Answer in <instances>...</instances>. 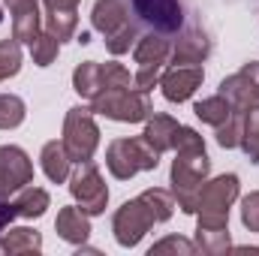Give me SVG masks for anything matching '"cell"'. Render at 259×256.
I'll use <instances>...</instances> for the list:
<instances>
[{"label":"cell","mask_w":259,"mask_h":256,"mask_svg":"<svg viewBox=\"0 0 259 256\" xmlns=\"http://www.w3.org/2000/svg\"><path fill=\"white\" fill-rule=\"evenodd\" d=\"M208 175H211V160H208L205 151H178V157L172 160L169 184H172L175 205L184 214H196L199 196H202Z\"/></svg>","instance_id":"obj_1"},{"label":"cell","mask_w":259,"mask_h":256,"mask_svg":"<svg viewBox=\"0 0 259 256\" xmlns=\"http://www.w3.org/2000/svg\"><path fill=\"white\" fill-rule=\"evenodd\" d=\"M94 115H103L109 121H121V124H139L148 121L151 115V103L148 94L139 88H106L103 94H97L91 100Z\"/></svg>","instance_id":"obj_2"},{"label":"cell","mask_w":259,"mask_h":256,"mask_svg":"<svg viewBox=\"0 0 259 256\" xmlns=\"http://www.w3.org/2000/svg\"><path fill=\"white\" fill-rule=\"evenodd\" d=\"M106 166L118 181H130L139 172H151L160 166V154L145 139H115L106 151Z\"/></svg>","instance_id":"obj_3"},{"label":"cell","mask_w":259,"mask_h":256,"mask_svg":"<svg viewBox=\"0 0 259 256\" xmlns=\"http://www.w3.org/2000/svg\"><path fill=\"white\" fill-rule=\"evenodd\" d=\"M64 148L72 163H88L94 160L97 148H100V127L94 121V109L91 106H75L69 109L64 118Z\"/></svg>","instance_id":"obj_4"},{"label":"cell","mask_w":259,"mask_h":256,"mask_svg":"<svg viewBox=\"0 0 259 256\" xmlns=\"http://www.w3.org/2000/svg\"><path fill=\"white\" fill-rule=\"evenodd\" d=\"M69 193L72 199L78 202V208L91 217L103 214L106 205H109V187L100 175V169L88 160V163H78V169L69 175Z\"/></svg>","instance_id":"obj_5"},{"label":"cell","mask_w":259,"mask_h":256,"mask_svg":"<svg viewBox=\"0 0 259 256\" xmlns=\"http://www.w3.org/2000/svg\"><path fill=\"white\" fill-rule=\"evenodd\" d=\"M238 190H241V181H238V175H232V172L205 181L196 214H199V217H208V220H229V208H232V202L238 199Z\"/></svg>","instance_id":"obj_6"},{"label":"cell","mask_w":259,"mask_h":256,"mask_svg":"<svg viewBox=\"0 0 259 256\" xmlns=\"http://www.w3.org/2000/svg\"><path fill=\"white\" fill-rule=\"evenodd\" d=\"M151 226H154V220H151V214H148V208L142 205L139 196L124 202L112 217V232H115V241L121 247H136L151 232Z\"/></svg>","instance_id":"obj_7"},{"label":"cell","mask_w":259,"mask_h":256,"mask_svg":"<svg viewBox=\"0 0 259 256\" xmlns=\"http://www.w3.org/2000/svg\"><path fill=\"white\" fill-rule=\"evenodd\" d=\"M33 184V163L24 148L0 145V196H12L21 187Z\"/></svg>","instance_id":"obj_8"},{"label":"cell","mask_w":259,"mask_h":256,"mask_svg":"<svg viewBox=\"0 0 259 256\" xmlns=\"http://www.w3.org/2000/svg\"><path fill=\"white\" fill-rule=\"evenodd\" d=\"M220 97L229 100L232 112L244 115L250 106L259 103V64H244L238 72L220 81Z\"/></svg>","instance_id":"obj_9"},{"label":"cell","mask_w":259,"mask_h":256,"mask_svg":"<svg viewBox=\"0 0 259 256\" xmlns=\"http://www.w3.org/2000/svg\"><path fill=\"white\" fill-rule=\"evenodd\" d=\"M133 12L157 33H178L184 24L181 0H130Z\"/></svg>","instance_id":"obj_10"},{"label":"cell","mask_w":259,"mask_h":256,"mask_svg":"<svg viewBox=\"0 0 259 256\" xmlns=\"http://www.w3.org/2000/svg\"><path fill=\"white\" fill-rule=\"evenodd\" d=\"M205 81V69L199 66H172L160 75V91L169 103H187Z\"/></svg>","instance_id":"obj_11"},{"label":"cell","mask_w":259,"mask_h":256,"mask_svg":"<svg viewBox=\"0 0 259 256\" xmlns=\"http://www.w3.org/2000/svg\"><path fill=\"white\" fill-rule=\"evenodd\" d=\"M208 55H211V39H208L199 27H187V30L178 36V42L172 46L169 61L175 66H199Z\"/></svg>","instance_id":"obj_12"},{"label":"cell","mask_w":259,"mask_h":256,"mask_svg":"<svg viewBox=\"0 0 259 256\" xmlns=\"http://www.w3.org/2000/svg\"><path fill=\"white\" fill-rule=\"evenodd\" d=\"M196 250H202V253H208V256L232 250L229 220H208V217H199V223H196Z\"/></svg>","instance_id":"obj_13"},{"label":"cell","mask_w":259,"mask_h":256,"mask_svg":"<svg viewBox=\"0 0 259 256\" xmlns=\"http://www.w3.org/2000/svg\"><path fill=\"white\" fill-rule=\"evenodd\" d=\"M55 229H58V235L64 241H69V244H84L91 238V214H84L78 205H66V208L58 211Z\"/></svg>","instance_id":"obj_14"},{"label":"cell","mask_w":259,"mask_h":256,"mask_svg":"<svg viewBox=\"0 0 259 256\" xmlns=\"http://www.w3.org/2000/svg\"><path fill=\"white\" fill-rule=\"evenodd\" d=\"M127 15L130 12L124 6V0H97L94 9H91V24H94L97 33L112 36L115 30H121L124 24H130Z\"/></svg>","instance_id":"obj_15"},{"label":"cell","mask_w":259,"mask_h":256,"mask_svg":"<svg viewBox=\"0 0 259 256\" xmlns=\"http://www.w3.org/2000/svg\"><path fill=\"white\" fill-rule=\"evenodd\" d=\"M181 127L172 115H163V112H151L148 121H145V133L142 139L157 151V154H166L172 151V142H175V130Z\"/></svg>","instance_id":"obj_16"},{"label":"cell","mask_w":259,"mask_h":256,"mask_svg":"<svg viewBox=\"0 0 259 256\" xmlns=\"http://www.w3.org/2000/svg\"><path fill=\"white\" fill-rule=\"evenodd\" d=\"M39 166H42V172H46V178L52 181V184H64L69 181V166H72V160H69V154H66L64 142H46L42 145V151H39Z\"/></svg>","instance_id":"obj_17"},{"label":"cell","mask_w":259,"mask_h":256,"mask_svg":"<svg viewBox=\"0 0 259 256\" xmlns=\"http://www.w3.org/2000/svg\"><path fill=\"white\" fill-rule=\"evenodd\" d=\"M42 250V235L30 226H18L0 235V253L9 256H24V253H39Z\"/></svg>","instance_id":"obj_18"},{"label":"cell","mask_w":259,"mask_h":256,"mask_svg":"<svg viewBox=\"0 0 259 256\" xmlns=\"http://www.w3.org/2000/svg\"><path fill=\"white\" fill-rule=\"evenodd\" d=\"M42 33V15H39V3L21 6L12 12V39L30 46L36 36Z\"/></svg>","instance_id":"obj_19"},{"label":"cell","mask_w":259,"mask_h":256,"mask_svg":"<svg viewBox=\"0 0 259 256\" xmlns=\"http://www.w3.org/2000/svg\"><path fill=\"white\" fill-rule=\"evenodd\" d=\"M72 88H75V94L84 97V100H94L97 94H103V91H106L103 64H97V61H84V64H78L75 66V72H72Z\"/></svg>","instance_id":"obj_20"},{"label":"cell","mask_w":259,"mask_h":256,"mask_svg":"<svg viewBox=\"0 0 259 256\" xmlns=\"http://www.w3.org/2000/svg\"><path fill=\"white\" fill-rule=\"evenodd\" d=\"M172 55V46L163 33H148L136 46V64L139 66H166Z\"/></svg>","instance_id":"obj_21"},{"label":"cell","mask_w":259,"mask_h":256,"mask_svg":"<svg viewBox=\"0 0 259 256\" xmlns=\"http://www.w3.org/2000/svg\"><path fill=\"white\" fill-rule=\"evenodd\" d=\"M12 202H15L18 217H24V220H36V217H42V214L49 211L52 196H49V190H42V187L27 184V187H21V190H18V196H15Z\"/></svg>","instance_id":"obj_22"},{"label":"cell","mask_w":259,"mask_h":256,"mask_svg":"<svg viewBox=\"0 0 259 256\" xmlns=\"http://www.w3.org/2000/svg\"><path fill=\"white\" fill-rule=\"evenodd\" d=\"M139 199H142V205L148 208V214H151L154 223H166V220L175 214V196H172V190L148 187V190L139 193Z\"/></svg>","instance_id":"obj_23"},{"label":"cell","mask_w":259,"mask_h":256,"mask_svg":"<svg viewBox=\"0 0 259 256\" xmlns=\"http://www.w3.org/2000/svg\"><path fill=\"white\" fill-rule=\"evenodd\" d=\"M193 112H196V118H199L202 124H211V127L217 130L226 118H229V115H232V106H229V100H226V97H220V94H217V97H205V100H199Z\"/></svg>","instance_id":"obj_24"},{"label":"cell","mask_w":259,"mask_h":256,"mask_svg":"<svg viewBox=\"0 0 259 256\" xmlns=\"http://www.w3.org/2000/svg\"><path fill=\"white\" fill-rule=\"evenodd\" d=\"M27 106L18 94H0V130H15L24 124Z\"/></svg>","instance_id":"obj_25"},{"label":"cell","mask_w":259,"mask_h":256,"mask_svg":"<svg viewBox=\"0 0 259 256\" xmlns=\"http://www.w3.org/2000/svg\"><path fill=\"white\" fill-rule=\"evenodd\" d=\"M241 148H244V154L259 166V103L244 112V124H241Z\"/></svg>","instance_id":"obj_26"},{"label":"cell","mask_w":259,"mask_h":256,"mask_svg":"<svg viewBox=\"0 0 259 256\" xmlns=\"http://www.w3.org/2000/svg\"><path fill=\"white\" fill-rule=\"evenodd\" d=\"M58 52H61V39H58L55 33H49V30H42V33L30 42V58H33L36 66H52L55 58H58Z\"/></svg>","instance_id":"obj_27"},{"label":"cell","mask_w":259,"mask_h":256,"mask_svg":"<svg viewBox=\"0 0 259 256\" xmlns=\"http://www.w3.org/2000/svg\"><path fill=\"white\" fill-rule=\"evenodd\" d=\"M21 69V42L18 39H0V81L18 75Z\"/></svg>","instance_id":"obj_28"},{"label":"cell","mask_w":259,"mask_h":256,"mask_svg":"<svg viewBox=\"0 0 259 256\" xmlns=\"http://www.w3.org/2000/svg\"><path fill=\"white\" fill-rule=\"evenodd\" d=\"M75 27H78V15L75 12H49V18H46V30L55 33L61 42L75 36Z\"/></svg>","instance_id":"obj_29"},{"label":"cell","mask_w":259,"mask_h":256,"mask_svg":"<svg viewBox=\"0 0 259 256\" xmlns=\"http://www.w3.org/2000/svg\"><path fill=\"white\" fill-rule=\"evenodd\" d=\"M241 124H244V115L232 112V115L217 127V145H220V148H241Z\"/></svg>","instance_id":"obj_30"},{"label":"cell","mask_w":259,"mask_h":256,"mask_svg":"<svg viewBox=\"0 0 259 256\" xmlns=\"http://www.w3.org/2000/svg\"><path fill=\"white\" fill-rule=\"evenodd\" d=\"M151 256H160V253H181V256H193L196 253V241H187L181 235H166L163 241H157L151 250Z\"/></svg>","instance_id":"obj_31"},{"label":"cell","mask_w":259,"mask_h":256,"mask_svg":"<svg viewBox=\"0 0 259 256\" xmlns=\"http://www.w3.org/2000/svg\"><path fill=\"white\" fill-rule=\"evenodd\" d=\"M172 148H175V154L178 151H205V139L199 136V130L193 127H181L175 130V142H172Z\"/></svg>","instance_id":"obj_32"},{"label":"cell","mask_w":259,"mask_h":256,"mask_svg":"<svg viewBox=\"0 0 259 256\" xmlns=\"http://www.w3.org/2000/svg\"><path fill=\"white\" fill-rule=\"evenodd\" d=\"M133 42H136V27H133V24H124L121 30H115L112 36H106V49H109L112 55H124V52H130Z\"/></svg>","instance_id":"obj_33"},{"label":"cell","mask_w":259,"mask_h":256,"mask_svg":"<svg viewBox=\"0 0 259 256\" xmlns=\"http://www.w3.org/2000/svg\"><path fill=\"white\" fill-rule=\"evenodd\" d=\"M241 223H244V229L259 232V190L241 199Z\"/></svg>","instance_id":"obj_34"},{"label":"cell","mask_w":259,"mask_h":256,"mask_svg":"<svg viewBox=\"0 0 259 256\" xmlns=\"http://www.w3.org/2000/svg\"><path fill=\"white\" fill-rule=\"evenodd\" d=\"M103 78H106V88H130L133 84L130 69H124V66L115 64V61L103 64Z\"/></svg>","instance_id":"obj_35"},{"label":"cell","mask_w":259,"mask_h":256,"mask_svg":"<svg viewBox=\"0 0 259 256\" xmlns=\"http://www.w3.org/2000/svg\"><path fill=\"white\" fill-rule=\"evenodd\" d=\"M160 75H163V66H139L133 75V84L148 94L151 88H160Z\"/></svg>","instance_id":"obj_36"},{"label":"cell","mask_w":259,"mask_h":256,"mask_svg":"<svg viewBox=\"0 0 259 256\" xmlns=\"http://www.w3.org/2000/svg\"><path fill=\"white\" fill-rule=\"evenodd\" d=\"M18 217V211H15V202H9L6 196H0V235L9 229V223Z\"/></svg>","instance_id":"obj_37"},{"label":"cell","mask_w":259,"mask_h":256,"mask_svg":"<svg viewBox=\"0 0 259 256\" xmlns=\"http://www.w3.org/2000/svg\"><path fill=\"white\" fill-rule=\"evenodd\" d=\"M81 0H42L46 12H78Z\"/></svg>","instance_id":"obj_38"},{"label":"cell","mask_w":259,"mask_h":256,"mask_svg":"<svg viewBox=\"0 0 259 256\" xmlns=\"http://www.w3.org/2000/svg\"><path fill=\"white\" fill-rule=\"evenodd\" d=\"M6 6H9V12H15V9H21V6H30V3H39V0H3Z\"/></svg>","instance_id":"obj_39"},{"label":"cell","mask_w":259,"mask_h":256,"mask_svg":"<svg viewBox=\"0 0 259 256\" xmlns=\"http://www.w3.org/2000/svg\"><path fill=\"white\" fill-rule=\"evenodd\" d=\"M0 21H3V12H0Z\"/></svg>","instance_id":"obj_40"}]
</instances>
